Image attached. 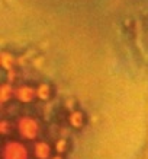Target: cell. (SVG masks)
Wrapping results in <instances>:
<instances>
[{
  "instance_id": "cell-2",
  "label": "cell",
  "mask_w": 148,
  "mask_h": 159,
  "mask_svg": "<svg viewBox=\"0 0 148 159\" xmlns=\"http://www.w3.org/2000/svg\"><path fill=\"white\" fill-rule=\"evenodd\" d=\"M3 159H32L31 146L26 145V142L20 139H5L3 150H2Z\"/></svg>"
},
{
  "instance_id": "cell-3",
  "label": "cell",
  "mask_w": 148,
  "mask_h": 159,
  "mask_svg": "<svg viewBox=\"0 0 148 159\" xmlns=\"http://www.w3.org/2000/svg\"><path fill=\"white\" fill-rule=\"evenodd\" d=\"M31 152H32V159H51L55 155L54 143L44 139L34 142L31 146Z\"/></svg>"
},
{
  "instance_id": "cell-4",
  "label": "cell",
  "mask_w": 148,
  "mask_h": 159,
  "mask_svg": "<svg viewBox=\"0 0 148 159\" xmlns=\"http://www.w3.org/2000/svg\"><path fill=\"white\" fill-rule=\"evenodd\" d=\"M54 150H55V155L66 156L67 152L70 150V142L64 137H58V139L54 140Z\"/></svg>"
},
{
  "instance_id": "cell-5",
  "label": "cell",
  "mask_w": 148,
  "mask_h": 159,
  "mask_svg": "<svg viewBox=\"0 0 148 159\" xmlns=\"http://www.w3.org/2000/svg\"><path fill=\"white\" fill-rule=\"evenodd\" d=\"M51 159H66V156H61V155H54Z\"/></svg>"
},
{
  "instance_id": "cell-1",
  "label": "cell",
  "mask_w": 148,
  "mask_h": 159,
  "mask_svg": "<svg viewBox=\"0 0 148 159\" xmlns=\"http://www.w3.org/2000/svg\"><path fill=\"white\" fill-rule=\"evenodd\" d=\"M42 123L38 117L34 116H20L15 120V133L19 136L20 140L34 143L41 139L42 134Z\"/></svg>"
}]
</instances>
